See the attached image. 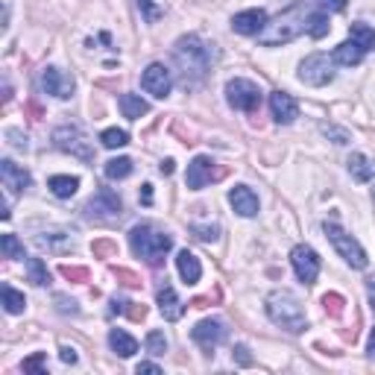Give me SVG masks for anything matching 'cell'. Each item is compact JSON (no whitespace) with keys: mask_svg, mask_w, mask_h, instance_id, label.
I'll return each instance as SVG.
<instances>
[{"mask_svg":"<svg viewBox=\"0 0 375 375\" xmlns=\"http://www.w3.org/2000/svg\"><path fill=\"white\" fill-rule=\"evenodd\" d=\"M173 62L179 65L185 82H199L211 71V47L199 35H182L173 47Z\"/></svg>","mask_w":375,"mask_h":375,"instance_id":"cell-1","label":"cell"},{"mask_svg":"<svg viewBox=\"0 0 375 375\" xmlns=\"http://www.w3.org/2000/svg\"><path fill=\"white\" fill-rule=\"evenodd\" d=\"M308 30V9L302 0H296L293 6H287L276 21H270L264 30L258 33V42L264 47H276V44H287L293 42L299 33Z\"/></svg>","mask_w":375,"mask_h":375,"instance_id":"cell-2","label":"cell"},{"mask_svg":"<svg viewBox=\"0 0 375 375\" xmlns=\"http://www.w3.org/2000/svg\"><path fill=\"white\" fill-rule=\"evenodd\" d=\"M129 246H132V253L138 258H144L149 267H158L161 261H165V255L173 249V237L167 232L149 226V223H141V226H135L129 232Z\"/></svg>","mask_w":375,"mask_h":375,"instance_id":"cell-3","label":"cell"},{"mask_svg":"<svg viewBox=\"0 0 375 375\" xmlns=\"http://www.w3.org/2000/svg\"><path fill=\"white\" fill-rule=\"evenodd\" d=\"M267 314L284 331H291V334L305 331V322H308L305 320V308L299 305V299L291 291H273L267 296Z\"/></svg>","mask_w":375,"mask_h":375,"instance_id":"cell-4","label":"cell"},{"mask_svg":"<svg viewBox=\"0 0 375 375\" xmlns=\"http://www.w3.org/2000/svg\"><path fill=\"white\" fill-rule=\"evenodd\" d=\"M322 229H326L329 241L334 244L337 253L343 255V261H346L349 267H355V270H364V267H367V261H369V258H367V253H364V246H360L352 235H346L340 226H337V223H326Z\"/></svg>","mask_w":375,"mask_h":375,"instance_id":"cell-5","label":"cell"},{"mask_svg":"<svg viewBox=\"0 0 375 375\" xmlns=\"http://www.w3.org/2000/svg\"><path fill=\"white\" fill-rule=\"evenodd\" d=\"M53 144L62 149V153H71L82 161H94V149L91 141L85 138V132L80 127H59L53 132Z\"/></svg>","mask_w":375,"mask_h":375,"instance_id":"cell-6","label":"cell"},{"mask_svg":"<svg viewBox=\"0 0 375 375\" xmlns=\"http://www.w3.org/2000/svg\"><path fill=\"white\" fill-rule=\"evenodd\" d=\"M226 100H229V106L237 109V111H258L261 106V89L255 82H249V80H232L226 85Z\"/></svg>","mask_w":375,"mask_h":375,"instance_id":"cell-7","label":"cell"},{"mask_svg":"<svg viewBox=\"0 0 375 375\" xmlns=\"http://www.w3.org/2000/svg\"><path fill=\"white\" fill-rule=\"evenodd\" d=\"M299 80L311 89H322V85H329L334 80V71H331V59L326 53H314L308 56L302 65H299Z\"/></svg>","mask_w":375,"mask_h":375,"instance_id":"cell-8","label":"cell"},{"mask_svg":"<svg viewBox=\"0 0 375 375\" xmlns=\"http://www.w3.org/2000/svg\"><path fill=\"white\" fill-rule=\"evenodd\" d=\"M223 176H226V167H217L208 156H196L191 165H188L185 185H188V188H194V191H199V188H205L208 182L223 179Z\"/></svg>","mask_w":375,"mask_h":375,"instance_id":"cell-9","label":"cell"},{"mask_svg":"<svg viewBox=\"0 0 375 375\" xmlns=\"http://www.w3.org/2000/svg\"><path fill=\"white\" fill-rule=\"evenodd\" d=\"M85 211H89V217H94V220H111V217H120L123 203L111 188H100L91 196V203L85 205Z\"/></svg>","mask_w":375,"mask_h":375,"instance_id":"cell-10","label":"cell"},{"mask_svg":"<svg viewBox=\"0 0 375 375\" xmlns=\"http://www.w3.org/2000/svg\"><path fill=\"white\" fill-rule=\"evenodd\" d=\"M191 337L196 346L205 349V352H214V349L229 337V329H226V322H220V320H203L194 326Z\"/></svg>","mask_w":375,"mask_h":375,"instance_id":"cell-11","label":"cell"},{"mask_svg":"<svg viewBox=\"0 0 375 375\" xmlns=\"http://www.w3.org/2000/svg\"><path fill=\"white\" fill-rule=\"evenodd\" d=\"M291 264L296 270V276L302 284H314L317 276H320V258L311 246H296L291 253Z\"/></svg>","mask_w":375,"mask_h":375,"instance_id":"cell-12","label":"cell"},{"mask_svg":"<svg viewBox=\"0 0 375 375\" xmlns=\"http://www.w3.org/2000/svg\"><path fill=\"white\" fill-rule=\"evenodd\" d=\"M141 89L147 94H153L158 100H165L173 89V77H170V71L161 65V62H153L147 71H144V77H141Z\"/></svg>","mask_w":375,"mask_h":375,"instance_id":"cell-13","label":"cell"},{"mask_svg":"<svg viewBox=\"0 0 375 375\" xmlns=\"http://www.w3.org/2000/svg\"><path fill=\"white\" fill-rule=\"evenodd\" d=\"M42 89L50 94V97H59V100H68L77 89L71 73H65L62 68H44L42 71Z\"/></svg>","mask_w":375,"mask_h":375,"instance_id":"cell-14","label":"cell"},{"mask_svg":"<svg viewBox=\"0 0 375 375\" xmlns=\"http://www.w3.org/2000/svg\"><path fill=\"white\" fill-rule=\"evenodd\" d=\"M264 27H267V12L264 9H246V12H237V15L232 18V30L241 33V35H258Z\"/></svg>","mask_w":375,"mask_h":375,"instance_id":"cell-15","label":"cell"},{"mask_svg":"<svg viewBox=\"0 0 375 375\" xmlns=\"http://www.w3.org/2000/svg\"><path fill=\"white\" fill-rule=\"evenodd\" d=\"M0 179H3V188H9L12 194H21V191H27L30 188V173L24 170V167H18L12 158H3L0 161Z\"/></svg>","mask_w":375,"mask_h":375,"instance_id":"cell-16","label":"cell"},{"mask_svg":"<svg viewBox=\"0 0 375 375\" xmlns=\"http://www.w3.org/2000/svg\"><path fill=\"white\" fill-rule=\"evenodd\" d=\"M270 111H273V118H276L279 123H293L299 118L296 100L287 91H273L270 94Z\"/></svg>","mask_w":375,"mask_h":375,"instance_id":"cell-17","label":"cell"},{"mask_svg":"<svg viewBox=\"0 0 375 375\" xmlns=\"http://www.w3.org/2000/svg\"><path fill=\"white\" fill-rule=\"evenodd\" d=\"M158 311H161V317L170 320V322L182 320V314H185V302L176 296V291H173L167 282L158 287Z\"/></svg>","mask_w":375,"mask_h":375,"instance_id":"cell-18","label":"cell"},{"mask_svg":"<svg viewBox=\"0 0 375 375\" xmlns=\"http://www.w3.org/2000/svg\"><path fill=\"white\" fill-rule=\"evenodd\" d=\"M229 203H232V208L241 217H255L258 214V196L253 194V188H246V185L232 188V191H229Z\"/></svg>","mask_w":375,"mask_h":375,"instance_id":"cell-19","label":"cell"},{"mask_svg":"<svg viewBox=\"0 0 375 375\" xmlns=\"http://www.w3.org/2000/svg\"><path fill=\"white\" fill-rule=\"evenodd\" d=\"M35 244H39L42 249H47V253H56V255L73 253V241H71V235H68V232H62V229H50V232L35 235Z\"/></svg>","mask_w":375,"mask_h":375,"instance_id":"cell-20","label":"cell"},{"mask_svg":"<svg viewBox=\"0 0 375 375\" xmlns=\"http://www.w3.org/2000/svg\"><path fill=\"white\" fill-rule=\"evenodd\" d=\"M364 53H367L364 47L349 39V42H343V44L334 47V62H337V65H343V68H355V65H360V62H364Z\"/></svg>","mask_w":375,"mask_h":375,"instance_id":"cell-21","label":"cell"},{"mask_svg":"<svg viewBox=\"0 0 375 375\" xmlns=\"http://www.w3.org/2000/svg\"><path fill=\"white\" fill-rule=\"evenodd\" d=\"M176 267H179V276L185 279V284H196L199 276H203L199 258H196L194 253H188V249H182V253L176 255Z\"/></svg>","mask_w":375,"mask_h":375,"instance_id":"cell-22","label":"cell"},{"mask_svg":"<svg viewBox=\"0 0 375 375\" xmlns=\"http://www.w3.org/2000/svg\"><path fill=\"white\" fill-rule=\"evenodd\" d=\"M346 165H349V173H352L355 182H369L375 176V165H372L364 153H352Z\"/></svg>","mask_w":375,"mask_h":375,"instance_id":"cell-23","label":"cell"},{"mask_svg":"<svg viewBox=\"0 0 375 375\" xmlns=\"http://www.w3.org/2000/svg\"><path fill=\"white\" fill-rule=\"evenodd\" d=\"M109 343H111V349H115L120 358H132L135 352H138V343H135V337H129L127 331H120V329H111V331H109Z\"/></svg>","mask_w":375,"mask_h":375,"instance_id":"cell-24","label":"cell"},{"mask_svg":"<svg viewBox=\"0 0 375 375\" xmlns=\"http://www.w3.org/2000/svg\"><path fill=\"white\" fill-rule=\"evenodd\" d=\"M120 109H123V118L129 120H138L149 111V103L138 94H120Z\"/></svg>","mask_w":375,"mask_h":375,"instance_id":"cell-25","label":"cell"},{"mask_svg":"<svg viewBox=\"0 0 375 375\" xmlns=\"http://www.w3.org/2000/svg\"><path fill=\"white\" fill-rule=\"evenodd\" d=\"M50 191H53V196L59 199H68L77 194V188H80V179L77 176H50Z\"/></svg>","mask_w":375,"mask_h":375,"instance_id":"cell-26","label":"cell"},{"mask_svg":"<svg viewBox=\"0 0 375 375\" xmlns=\"http://www.w3.org/2000/svg\"><path fill=\"white\" fill-rule=\"evenodd\" d=\"M3 308L9 311V314H24V308H27V299H24V293H18L15 287L3 284Z\"/></svg>","mask_w":375,"mask_h":375,"instance_id":"cell-27","label":"cell"},{"mask_svg":"<svg viewBox=\"0 0 375 375\" xmlns=\"http://www.w3.org/2000/svg\"><path fill=\"white\" fill-rule=\"evenodd\" d=\"M129 173H132V158L120 156V158L106 161V176H109V179H127Z\"/></svg>","mask_w":375,"mask_h":375,"instance_id":"cell-28","label":"cell"},{"mask_svg":"<svg viewBox=\"0 0 375 375\" xmlns=\"http://www.w3.org/2000/svg\"><path fill=\"white\" fill-rule=\"evenodd\" d=\"M27 276H30V282H33L35 287H44V284L50 282V273H47V267H44L42 258H27Z\"/></svg>","mask_w":375,"mask_h":375,"instance_id":"cell-29","label":"cell"},{"mask_svg":"<svg viewBox=\"0 0 375 375\" xmlns=\"http://www.w3.org/2000/svg\"><path fill=\"white\" fill-rule=\"evenodd\" d=\"M349 33H352V42H358L364 50H375V30L372 27H367V24H352Z\"/></svg>","mask_w":375,"mask_h":375,"instance_id":"cell-30","label":"cell"},{"mask_svg":"<svg viewBox=\"0 0 375 375\" xmlns=\"http://www.w3.org/2000/svg\"><path fill=\"white\" fill-rule=\"evenodd\" d=\"M308 33H311V39L329 35V15L326 12H308Z\"/></svg>","mask_w":375,"mask_h":375,"instance_id":"cell-31","label":"cell"},{"mask_svg":"<svg viewBox=\"0 0 375 375\" xmlns=\"http://www.w3.org/2000/svg\"><path fill=\"white\" fill-rule=\"evenodd\" d=\"M0 246H3V255L12 258V261L27 258V255H24V244L18 241V235H12V232H6L3 237H0Z\"/></svg>","mask_w":375,"mask_h":375,"instance_id":"cell-32","label":"cell"},{"mask_svg":"<svg viewBox=\"0 0 375 375\" xmlns=\"http://www.w3.org/2000/svg\"><path fill=\"white\" fill-rule=\"evenodd\" d=\"M147 352L153 355V358H161L167 352V337H165V331H149L147 334Z\"/></svg>","mask_w":375,"mask_h":375,"instance_id":"cell-33","label":"cell"},{"mask_svg":"<svg viewBox=\"0 0 375 375\" xmlns=\"http://www.w3.org/2000/svg\"><path fill=\"white\" fill-rule=\"evenodd\" d=\"M100 141H103V147H109V149H118V147L129 144V135H127V129H106L103 135H100Z\"/></svg>","mask_w":375,"mask_h":375,"instance_id":"cell-34","label":"cell"},{"mask_svg":"<svg viewBox=\"0 0 375 375\" xmlns=\"http://www.w3.org/2000/svg\"><path fill=\"white\" fill-rule=\"evenodd\" d=\"M91 253H94V258H115L118 255V244L109 241V237H100V241L91 244Z\"/></svg>","mask_w":375,"mask_h":375,"instance_id":"cell-35","label":"cell"},{"mask_svg":"<svg viewBox=\"0 0 375 375\" xmlns=\"http://www.w3.org/2000/svg\"><path fill=\"white\" fill-rule=\"evenodd\" d=\"M322 308H326V314H329V317H343L346 302H343V296H340V293H326V296H322Z\"/></svg>","mask_w":375,"mask_h":375,"instance_id":"cell-36","label":"cell"},{"mask_svg":"<svg viewBox=\"0 0 375 375\" xmlns=\"http://www.w3.org/2000/svg\"><path fill=\"white\" fill-rule=\"evenodd\" d=\"M62 276L68 282H89V267H73V264H62Z\"/></svg>","mask_w":375,"mask_h":375,"instance_id":"cell-37","label":"cell"},{"mask_svg":"<svg viewBox=\"0 0 375 375\" xmlns=\"http://www.w3.org/2000/svg\"><path fill=\"white\" fill-rule=\"evenodd\" d=\"M191 232L199 237V241H217L220 226H217V223H214V226H199V223H191Z\"/></svg>","mask_w":375,"mask_h":375,"instance_id":"cell-38","label":"cell"},{"mask_svg":"<svg viewBox=\"0 0 375 375\" xmlns=\"http://www.w3.org/2000/svg\"><path fill=\"white\" fill-rule=\"evenodd\" d=\"M138 9L144 12V21L147 24H156L161 18V6H156L153 0H138Z\"/></svg>","mask_w":375,"mask_h":375,"instance_id":"cell-39","label":"cell"},{"mask_svg":"<svg viewBox=\"0 0 375 375\" xmlns=\"http://www.w3.org/2000/svg\"><path fill=\"white\" fill-rule=\"evenodd\" d=\"M115 273V279L120 282V284H127V287H141V276H135L132 270H123V267H115L111 270Z\"/></svg>","mask_w":375,"mask_h":375,"instance_id":"cell-40","label":"cell"},{"mask_svg":"<svg viewBox=\"0 0 375 375\" xmlns=\"http://www.w3.org/2000/svg\"><path fill=\"white\" fill-rule=\"evenodd\" d=\"M129 314V320L132 322H141V320H147V305H141V302H127V308H123Z\"/></svg>","mask_w":375,"mask_h":375,"instance_id":"cell-41","label":"cell"},{"mask_svg":"<svg viewBox=\"0 0 375 375\" xmlns=\"http://www.w3.org/2000/svg\"><path fill=\"white\" fill-rule=\"evenodd\" d=\"M24 369H27V372H42L44 369V352H39V355H33V358L24 360Z\"/></svg>","mask_w":375,"mask_h":375,"instance_id":"cell-42","label":"cell"},{"mask_svg":"<svg viewBox=\"0 0 375 375\" xmlns=\"http://www.w3.org/2000/svg\"><path fill=\"white\" fill-rule=\"evenodd\" d=\"M56 308L62 311V314H77V302H73V299H65V296H56Z\"/></svg>","mask_w":375,"mask_h":375,"instance_id":"cell-43","label":"cell"},{"mask_svg":"<svg viewBox=\"0 0 375 375\" xmlns=\"http://www.w3.org/2000/svg\"><path fill=\"white\" fill-rule=\"evenodd\" d=\"M6 138H9V144L15 147V149H27V138H21V132H18V129H9V132H6Z\"/></svg>","mask_w":375,"mask_h":375,"instance_id":"cell-44","label":"cell"},{"mask_svg":"<svg viewBox=\"0 0 375 375\" xmlns=\"http://www.w3.org/2000/svg\"><path fill=\"white\" fill-rule=\"evenodd\" d=\"M235 358H237V364H244V367L253 364V358H249V349L246 346H235Z\"/></svg>","mask_w":375,"mask_h":375,"instance_id":"cell-45","label":"cell"},{"mask_svg":"<svg viewBox=\"0 0 375 375\" xmlns=\"http://www.w3.org/2000/svg\"><path fill=\"white\" fill-rule=\"evenodd\" d=\"M135 372H138V375H141V372H149V375H158V372H161V367H158V364H138V367H135Z\"/></svg>","mask_w":375,"mask_h":375,"instance_id":"cell-46","label":"cell"},{"mask_svg":"<svg viewBox=\"0 0 375 375\" xmlns=\"http://www.w3.org/2000/svg\"><path fill=\"white\" fill-rule=\"evenodd\" d=\"M62 360H65V364H77V352H73L71 346H62Z\"/></svg>","mask_w":375,"mask_h":375,"instance_id":"cell-47","label":"cell"},{"mask_svg":"<svg viewBox=\"0 0 375 375\" xmlns=\"http://www.w3.org/2000/svg\"><path fill=\"white\" fill-rule=\"evenodd\" d=\"M322 6H329V9H334V12H343L346 9V0H320Z\"/></svg>","mask_w":375,"mask_h":375,"instance_id":"cell-48","label":"cell"},{"mask_svg":"<svg viewBox=\"0 0 375 375\" xmlns=\"http://www.w3.org/2000/svg\"><path fill=\"white\" fill-rule=\"evenodd\" d=\"M367 293H369V305L375 308V276H372V279H367Z\"/></svg>","mask_w":375,"mask_h":375,"instance_id":"cell-49","label":"cell"},{"mask_svg":"<svg viewBox=\"0 0 375 375\" xmlns=\"http://www.w3.org/2000/svg\"><path fill=\"white\" fill-rule=\"evenodd\" d=\"M158 170L165 173V176H170V173H173V161H170V158H165V161L158 165Z\"/></svg>","mask_w":375,"mask_h":375,"instance_id":"cell-50","label":"cell"},{"mask_svg":"<svg viewBox=\"0 0 375 375\" xmlns=\"http://www.w3.org/2000/svg\"><path fill=\"white\" fill-rule=\"evenodd\" d=\"M30 115H33V120H39L42 118V109L35 106V103H30Z\"/></svg>","mask_w":375,"mask_h":375,"instance_id":"cell-51","label":"cell"},{"mask_svg":"<svg viewBox=\"0 0 375 375\" xmlns=\"http://www.w3.org/2000/svg\"><path fill=\"white\" fill-rule=\"evenodd\" d=\"M367 352H369V358H375V329L369 334V349H367Z\"/></svg>","mask_w":375,"mask_h":375,"instance_id":"cell-52","label":"cell"},{"mask_svg":"<svg viewBox=\"0 0 375 375\" xmlns=\"http://www.w3.org/2000/svg\"><path fill=\"white\" fill-rule=\"evenodd\" d=\"M149 188H153V185H144V203H149V199H153V191H149Z\"/></svg>","mask_w":375,"mask_h":375,"instance_id":"cell-53","label":"cell"},{"mask_svg":"<svg viewBox=\"0 0 375 375\" xmlns=\"http://www.w3.org/2000/svg\"><path fill=\"white\" fill-rule=\"evenodd\" d=\"M372 199H375V191H372Z\"/></svg>","mask_w":375,"mask_h":375,"instance_id":"cell-54","label":"cell"}]
</instances>
